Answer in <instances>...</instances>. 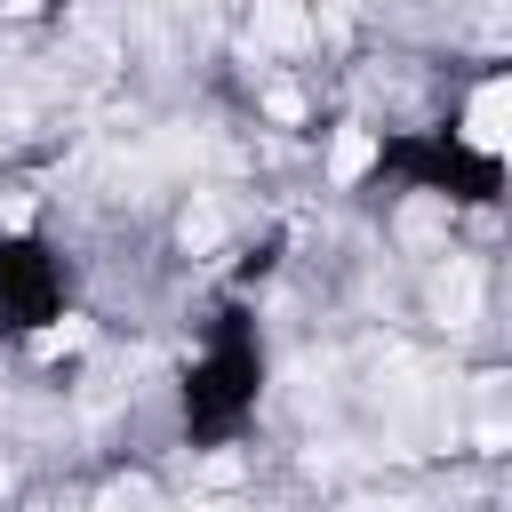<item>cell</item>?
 I'll return each instance as SVG.
<instances>
[{"label":"cell","mask_w":512,"mask_h":512,"mask_svg":"<svg viewBox=\"0 0 512 512\" xmlns=\"http://www.w3.org/2000/svg\"><path fill=\"white\" fill-rule=\"evenodd\" d=\"M104 512H152V480H112L104 488Z\"/></svg>","instance_id":"4"},{"label":"cell","mask_w":512,"mask_h":512,"mask_svg":"<svg viewBox=\"0 0 512 512\" xmlns=\"http://www.w3.org/2000/svg\"><path fill=\"white\" fill-rule=\"evenodd\" d=\"M368 160H376V144H368L360 128H344V136H336V152H328V168H336V184H352V176H360Z\"/></svg>","instance_id":"3"},{"label":"cell","mask_w":512,"mask_h":512,"mask_svg":"<svg viewBox=\"0 0 512 512\" xmlns=\"http://www.w3.org/2000/svg\"><path fill=\"white\" fill-rule=\"evenodd\" d=\"M72 344H88V328H80V320H64V328H40V336H32V352H40V360H56V352H72Z\"/></svg>","instance_id":"5"},{"label":"cell","mask_w":512,"mask_h":512,"mask_svg":"<svg viewBox=\"0 0 512 512\" xmlns=\"http://www.w3.org/2000/svg\"><path fill=\"white\" fill-rule=\"evenodd\" d=\"M504 120H512V88H504V80H488V88L472 96V120H464V136H472L480 152H496V144H504Z\"/></svg>","instance_id":"1"},{"label":"cell","mask_w":512,"mask_h":512,"mask_svg":"<svg viewBox=\"0 0 512 512\" xmlns=\"http://www.w3.org/2000/svg\"><path fill=\"white\" fill-rule=\"evenodd\" d=\"M440 312H456V320H464V312H472V272H456V280H448V288H440Z\"/></svg>","instance_id":"6"},{"label":"cell","mask_w":512,"mask_h":512,"mask_svg":"<svg viewBox=\"0 0 512 512\" xmlns=\"http://www.w3.org/2000/svg\"><path fill=\"white\" fill-rule=\"evenodd\" d=\"M264 112H272V120H304V96H296V88H272Z\"/></svg>","instance_id":"7"},{"label":"cell","mask_w":512,"mask_h":512,"mask_svg":"<svg viewBox=\"0 0 512 512\" xmlns=\"http://www.w3.org/2000/svg\"><path fill=\"white\" fill-rule=\"evenodd\" d=\"M304 32H312L304 0H256V40H264V48H296Z\"/></svg>","instance_id":"2"}]
</instances>
